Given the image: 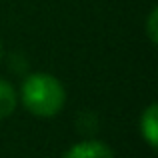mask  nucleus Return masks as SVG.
I'll list each match as a JSON object with an SVG mask.
<instances>
[{
    "label": "nucleus",
    "instance_id": "1",
    "mask_svg": "<svg viewBox=\"0 0 158 158\" xmlns=\"http://www.w3.org/2000/svg\"><path fill=\"white\" fill-rule=\"evenodd\" d=\"M20 100L30 114L38 118H52L66 104V90L54 74L32 72L22 80Z\"/></svg>",
    "mask_w": 158,
    "mask_h": 158
},
{
    "label": "nucleus",
    "instance_id": "2",
    "mask_svg": "<svg viewBox=\"0 0 158 158\" xmlns=\"http://www.w3.org/2000/svg\"><path fill=\"white\" fill-rule=\"evenodd\" d=\"M62 158H114V150L102 140L88 138V140L72 144L62 154Z\"/></svg>",
    "mask_w": 158,
    "mask_h": 158
},
{
    "label": "nucleus",
    "instance_id": "3",
    "mask_svg": "<svg viewBox=\"0 0 158 158\" xmlns=\"http://www.w3.org/2000/svg\"><path fill=\"white\" fill-rule=\"evenodd\" d=\"M140 134L152 150L158 146V104L156 102H150L140 114Z\"/></svg>",
    "mask_w": 158,
    "mask_h": 158
},
{
    "label": "nucleus",
    "instance_id": "4",
    "mask_svg": "<svg viewBox=\"0 0 158 158\" xmlns=\"http://www.w3.org/2000/svg\"><path fill=\"white\" fill-rule=\"evenodd\" d=\"M16 106H18V92H16L14 84L0 78V120L14 114Z\"/></svg>",
    "mask_w": 158,
    "mask_h": 158
},
{
    "label": "nucleus",
    "instance_id": "5",
    "mask_svg": "<svg viewBox=\"0 0 158 158\" xmlns=\"http://www.w3.org/2000/svg\"><path fill=\"white\" fill-rule=\"evenodd\" d=\"M146 34H148L150 44L158 42V8L156 6H152L150 14H148V18H146Z\"/></svg>",
    "mask_w": 158,
    "mask_h": 158
},
{
    "label": "nucleus",
    "instance_id": "6",
    "mask_svg": "<svg viewBox=\"0 0 158 158\" xmlns=\"http://www.w3.org/2000/svg\"><path fill=\"white\" fill-rule=\"evenodd\" d=\"M2 56H4V46H2V40H0V62H2Z\"/></svg>",
    "mask_w": 158,
    "mask_h": 158
}]
</instances>
